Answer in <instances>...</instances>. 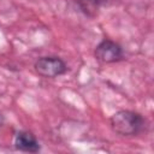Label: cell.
Masks as SVG:
<instances>
[{
    "mask_svg": "<svg viewBox=\"0 0 154 154\" xmlns=\"http://www.w3.org/2000/svg\"><path fill=\"white\" fill-rule=\"evenodd\" d=\"M109 122L112 130L122 136H132L138 134L144 124V120L141 114L128 109L116 112L111 117Z\"/></svg>",
    "mask_w": 154,
    "mask_h": 154,
    "instance_id": "1",
    "label": "cell"
},
{
    "mask_svg": "<svg viewBox=\"0 0 154 154\" xmlns=\"http://www.w3.org/2000/svg\"><path fill=\"white\" fill-rule=\"evenodd\" d=\"M34 67L35 71L45 78H54L65 73L67 70L66 64L57 57H42L35 63Z\"/></svg>",
    "mask_w": 154,
    "mask_h": 154,
    "instance_id": "2",
    "label": "cell"
},
{
    "mask_svg": "<svg viewBox=\"0 0 154 154\" xmlns=\"http://www.w3.org/2000/svg\"><path fill=\"white\" fill-rule=\"evenodd\" d=\"M94 54L99 61L108 64V63L118 61L123 55V51L118 43L111 40H103L96 46Z\"/></svg>",
    "mask_w": 154,
    "mask_h": 154,
    "instance_id": "3",
    "label": "cell"
},
{
    "mask_svg": "<svg viewBox=\"0 0 154 154\" xmlns=\"http://www.w3.org/2000/svg\"><path fill=\"white\" fill-rule=\"evenodd\" d=\"M14 146L18 150L28 153H37L40 150V144L35 135L29 131H19L16 135Z\"/></svg>",
    "mask_w": 154,
    "mask_h": 154,
    "instance_id": "4",
    "label": "cell"
},
{
    "mask_svg": "<svg viewBox=\"0 0 154 154\" xmlns=\"http://www.w3.org/2000/svg\"><path fill=\"white\" fill-rule=\"evenodd\" d=\"M85 1H89V2H91V4H94V5H99V4L103 2L105 0H85Z\"/></svg>",
    "mask_w": 154,
    "mask_h": 154,
    "instance_id": "5",
    "label": "cell"
},
{
    "mask_svg": "<svg viewBox=\"0 0 154 154\" xmlns=\"http://www.w3.org/2000/svg\"><path fill=\"white\" fill-rule=\"evenodd\" d=\"M2 124H4V117H2V114L0 113V128L2 126Z\"/></svg>",
    "mask_w": 154,
    "mask_h": 154,
    "instance_id": "6",
    "label": "cell"
}]
</instances>
